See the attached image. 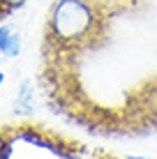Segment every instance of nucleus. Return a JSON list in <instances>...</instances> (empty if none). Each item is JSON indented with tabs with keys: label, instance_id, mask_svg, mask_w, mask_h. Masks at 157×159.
<instances>
[{
	"label": "nucleus",
	"instance_id": "39448f33",
	"mask_svg": "<svg viewBox=\"0 0 157 159\" xmlns=\"http://www.w3.org/2000/svg\"><path fill=\"white\" fill-rule=\"evenodd\" d=\"M0 5H2V7L7 9L9 14H12V12H16L19 7H23V5H25V0H0Z\"/></svg>",
	"mask_w": 157,
	"mask_h": 159
},
{
	"label": "nucleus",
	"instance_id": "0eeeda50",
	"mask_svg": "<svg viewBox=\"0 0 157 159\" xmlns=\"http://www.w3.org/2000/svg\"><path fill=\"white\" fill-rule=\"evenodd\" d=\"M129 159H145V157H129Z\"/></svg>",
	"mask_w": 157,
	"mask_h": 159
},
{
	"label": "nucleus",
	"instance_id": "f03ea898",
	"mask_svg": "<svg viewBox=\"0 0 157 159\" xmlns=\"http://www.w3.org/2000/svg\"><path fill=\"white\" fill-rule=\"evenodd\" d=\"M0 53L7 58H16L21 53V35H16L9 25H0Z\"/></svg>",
	"mask_w": 157,
	"mask_h": 159
},
{
	"label": "nucleus",
	"instance_id": "f257e3e1",
	"mask_svg": "<svg viewBox=\"0 0 157 159\" xmlns=\"http://www.w3.org/2000/svg\"><path fill=\"white\" fill-rule=\"evenodd\" d=\"M109 16L93 0H53L42 32L44 69H72L81 58L104 48L111 39Z\"/></svg>",
	"mask_w": 157,
	"mask_h": 159
},
{
	"label": "nucleus",
	"instance_id": "7ed1b4c3",
	"mask_svg": "<svg viewBox=\"0 0 157 159\" xmlns=\"http://www.w3.org/2000/svg\"><path fill=\"white\" fill-rule=\"evenodd\" d=\"M32 108H35V88H32L30 81H23L14 97V111L16 113H32Z\"/></svg>",
	"mask_w": 157,
	"mask_h": 159
},
{
	"label": "nucleus",
	"instance_id": "423d86ee",
	"mask_svg": "<svg viewBox=\"0 0 157 159\" xmlns=\"http://www.w3.org/2000/svg\"><path fill=\"white\" fill-rule=\"evenodd\" d=\"M2 83H5V72L0 69V85H2Z\"/></svg>",
	"mask_w": 157,
	"mask_h": 159
},
{
	"label": "nucleus",
	"instance_id": "20e7f679",
	"mask_svg": "<svg viewBox=\"0 0 157 159\" xmlns=\"http://www.w3.org/2000/svg\"><path fill=\"white\" fill-rule=\"evenodd\" d=\"M95 5H99L109 16H122V14H129L141 5V0H93Z\"/></svg>",
	"mask_w": 157,
	"mask_h": 159
}]
</instances>
